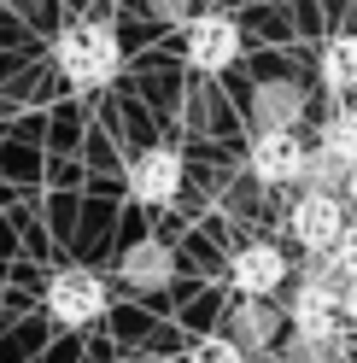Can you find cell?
I'll return each instance as SVG.
<instances>
[{"mask_svg":"<svg viewBox=\"0 0 357 363\" xmlns=\"http://www.w3.org/2000/svg\"><path fill=\"white\" fill-rule=\"evenodd\" d=\"M53 65L64 71L71 88H106L123 65V48H118V30L100 24V18H82V24H64L59 41H53Z\"/></svg>","mask_w":357,"mask_h":363,"instance_id":"6da1fadb","label":"cell"},{"mask_svg":"<svg viewBox=\"0 0 357 363\" xmlns=\"http://www.w3.org/2000/svg\"><path fill=\"white\" fill-rule=\"evenodd\" d=\"M182 53H188L193 71H229L240 59V24L222 18V12H199V18H188Z\"/></svg>","mask_w":357,"mask_h":363,"instance_id":"7a4b0ae2","label":"cell"},{"mask_svg":"<svg viewBox=\"0 0 357 363\" xmlns=\"http://www.w3.org/2000/svg\"><path fill=\"white\" fill-rule=\"evenodd\" d=\"M287 229H293V240L305 246V252L328 258L334 246L346 240V206H340L334 194H299V206H293V217H287Z\"/></svg>","mask_w":357,"mask_h":363,"instance_id":"3957f363","label":"cell"},{"mask_svg":"<svg viewBox=\"0 0 357 363\" xmlns=\"http://www.w3.org/2000/svg\"><path fill=\"white\" fill-rule=\"evenodd\" d=\"M106 311V281L94 276V269H59V276L47 281V316L64 328H82L94 323V316Z\"/></svg>","mask_w":357,"mask_h":363,"instance_id":"277c9868","label":"cell"},{"mask_svg":"<svg viewBox=\"0 0 357 363\" xmlns=\"http://www.w3.org/2000/svg\"><path fill=\"white\" fill-rule=\"evenodd\" d=\"M310 164V152L293 129H258V141H252V176L258 182H270V188H281V182H299Z\"/></svg>","mask_w":357,"mask_h":363,"instance_id":"5b68a950","label":"cell"},{"mask_svg":"<svg viewBox=\"0 0 357 363\" xmlns=\"http://www.w3.org/2000/svg\"><path fill=\"white\" fill-rule=\"evenodd\" d=\"M229 281L240 287V299H270V293L287 281V258L276 252L270 240H252L229 258Z\"/></svg>","mask_w":357,"mask_h":363,"instance_id":"8992f818","label":"cell"},{"mask_svg":"<svg viewBox=\"0 0 357 363\" xmlns=\"http://www.w3.org/2000/svg\"><path fill=\"white\" fill-rule=\"evenodd\" d=\"M129 194H135L141 206H170V199L182 194V158L170 147H147L135 164H129Z\"/></svg>","mask_w":357,"mask_h":363,"instance_id":"52a82bcc","label":"cell"},{"mask_svg":"<svg viewBox=\"0 0 357 363\" xmlns=\"http://www.w3.org/2000/svg\"><path fill=\"white\" fill-rule=\"evenodd\" d=\"M299 111H305V94H299L293 82H264L258 94H252V118H258V129H293Z\"/></svg>","mask_w":357,"mask_h":363,"instance_id":"ba28073f","label":"cell"},{"mask_svg":"<svg viewBox=\"0 0 357 363\" xmlns=\"http://www.w3.org/2000/svg\"><path fill=\"white\" fill-rule=\"evenodd\" d=\"M322 82L334 88V94L357 88V35H334L322 48Z\"/></svg>","mask_w":357,"mask_h":363,"instance_id":"9c48e42d","label":"cell"},{"mask_svg":"<svg viewBox=\"0 0 357 363\" xmlns=\"http://www.w3.org/2000/svg\"><path fill=\"white\" fill-rule=\"evenodd\" d=\"M229 328L240 334L234 346H270V340H276V311L264 305V299H246V305L234 311V323H229Z\"/></svg>","mask_w":357,"mask_h":363,"instance_id":"30bf717a","label":"cell"},{"mask_svg":"<svg viewBox=\"0 0 357 363\" xmlns=\"http://www.w3.org/2000/svg\"><path fill=\"white\" fill-rule=\"evenodd\" d=\"M123 276H129V281H135V287H159V281L170 276V252H164V246H159V240H141V246H135V252H129V258H123Z\"/></svg>","mask_w":357,"mask_h":363,"instance_id":"8fae6325","label":"cell"},{"mask_svg":"<svg viewBox=\"0 0 357 363\" xmlns=\"http://www.w3.org/2000/svg\"><path fill=\"white\" fill-rule=\"evenodd\" d=\"M322 152H334V158H340V164L357 176V111H334V118H328Z\"/></svg>","mask_w":357,"mask_h":363,"instance_id":"7c38bea8","label":"cell"},{"mask_svg":"<svg viewBox=\"0 0 357 363\" xmlns=\"http://www.w3.org/2000/svg\"><path fill=\"white\" fill-rule=\"evenodd\" d=\"M351 176L334 152H310V164H305V182H310V194H334V182Z\"/></svg>","mask_w":357,"mask_h":363,"instance_id":"4fadbf2b","label":"cell"},{"mask_svg":"<svg viewBox=\"0 0 357 363\" xmlns=\"http://www.w3.org/2000/svg\"><path fill=\"white\" fill-rule=\"evenodd\" d=\"M188 363H240V346H234V340H199V346L188 352Z\"/></svg>","mask_w":357,"mask_h":363,"instance_id":"5bb4252c","label":"cell"},{"mask_svg":"<svg viewBox=\"0 0 357 363\" xmlns=\"http://www.w3.org/2000/svg\"><path fill=\"white\" fill-rule=\"evenodd\" d=\"M152 12H164V18H182V12H188V0H152Z\"/></svg>","mask_w":357,"mask_h":363,"instance_id":"9a60e30c","label":"cell"},{"mask_svg":"<svg viewBox=\"0 0 357 363\" xmlns=\"http://www.w3.org/2000/svg\"><path fill=\"white\" fill-rule=\"evenodd\" d=\"M351 217H357V188H351Z\"/></svg>","mask_w":357,"mask_h":363,"instance_id":"2e32d148","label":"cell"}]
</instances>
